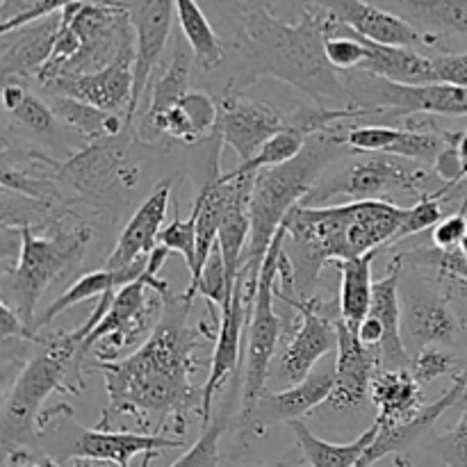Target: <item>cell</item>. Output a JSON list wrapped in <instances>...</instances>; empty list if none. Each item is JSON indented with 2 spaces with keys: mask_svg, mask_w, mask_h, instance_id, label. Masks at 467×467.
Here are the masks:
<instances>
[{
  "mask_svg": "<svg viewBox=\"0 0 467 467\" xmlns=\"http://www.w3.org/2000/svg\"><path fill=\"white\" fill-rule=\"evenodd\" d=\"M62 12L48 14L44 18L0 32V76L3 80L35 82L41 68L48 64L57 44Z\"/></svg>",
  "mask_w": 467,
  "mask_h": 467,
  "instance_id": "obj_21",
  "label": "cell"
},
{
  "mask_svg": "<svg viewBox=\"0 0 467 467\" xmlns=\"http://www.w3.org/2000/svg\"><path fill=\"white\" fill-rule=\"evenodd\" d=\"M404 210L406 205L390 201H349L317 208L296 205L285 219L283 240V255L292 272V292L287 295L310 299L327 265L360 258L390 244Z\"/></svg>",
  "mask_w": 467,
  "mask_h": 467,
  "instance_id": "obj_3",
  "label": "cell"
},
{
  "mask_svg": "<svg viewBox=\"0 0 467 467\" xmlns=\"http://www.w3.org/2000/svg\"><path fill=\"white\" fill-rule=\"evenodd\" d=\"M135 130L91 141L59 164V185L73 205H82L103 222H117L128 194L140 185V164L132 162Z\"/></svg>",
  "mask_w": 467,
  "mask_h": 467,
  "instance_id": "obj_7",
  "label": "cell"
},
{
  "mask_svg": "<svg viewBox=\"0 0 467 467\" xmlns=\"http://www.w3.org/2000/svg\"><path fill=\"white\" fill-rule=\"evenodd\" d=\"M146 267H149V258L140 260V263L130 265V267H126V269H119V272H112V269L103 267V269H96V272L82 274V276L78 278V281H73L71 285L62 292V295L55 296L53 304H50L48 308H46L44 313L36 317L35 331L39 333L41 328H46L48 324H53L55 317H59L62 313H67V310L73 308V306H80V304H85V301H91V299H100V296L108 295V292L121 290L123 285H128V283H132V281H137V278L144 276Z\"/></svg>",
  "mask_w": 467,
  "mask_h": 467,
  "instance_id": "obj_29",
  "label": "cell"
},
{
  "mask_svg": "<svg viewBox=\"0 0 467 467\" xmlns=\"http://www.w3.org/2000/svg\"><path fill=\"white\" fill-rule=\"evenodd\" d=\"M429 35L467 36V0H369Z\"/></svg>",
  "mask_w": 467,
  "mask_h": 467,
  "instance_id": "obj_30",
  "label": "cell"
},
{
  "mask_svg": "<svg viewBox=\"0 0 467 467\" xmlns=\"http://www.w3.org/2000/svg\"><path fill=\"white\" fill-rule=\"evenodd\" d=\"M374 258H377V251L368 255H360V258L340 260V263H336L342 278L337 308H340L342 322L349 328H354V331H358V327L369 315V308H372Z\"/></svg>",
  "mask_w": 467,
  "mask_h": 467,
  "instance_id": "obj_34",
  "label": "cell"
},
{
  "mask_svg": "<svg viewBox=\"0 0 467 467\" xmlns=\"http://www.w3.org/2000/svg\"><path fill=\"white\" fill-rule=\"evenodd\" d=\"M447 196H450V192H438V194L422 196L413 205H406L400 231H397V235L392 237V242L388 246H395L401 240H409L410 235H418V233L429 231V228H436L447 217L445 210H442Z\"/></svg>",
  "mask_w": 467,
  "mask_h": 467,
  "instance_id": "obj_38",
  "label": "cell"
},
{
  "mask_svg": "<svg viewBox=\"0 0 467 467\" xmlns=\"http://www.w3.org/2000/svg\"><path fill=\"white\" fill-rule=\"evenodd\" d=\"M401 333L410 356L427 347L454 345L463 324L451 310L447 296H442L438 287L424 278L404 281L401 274Z\"/></svg>",
  "mask_w": 467,
  "mask_h": 467,
  "instance_id": "obj_14",
  "label": "cell"
},
{
  "mask_svg": "<svg viewBox=\"0 0 467 467\" xmlns=\"http://www.w3.org/2000/svg\"><path fill=\"white\" fill-rule=\"evenodd\" d=\"M48 0H0V32L36 21Z\"/></svg>",
  "mask_w": 467,
  "mask_h": 467,
  "instance_id": "obj_43",
  "label": "cell"
},
{
  "mask_svg": "<svg viewBox=\"0 0 467 467\" xmlns=\"http://www.w3.org/2000/svg\"><path fill=\"white\" fill-rule=\"evenodd\" d=\"M228 424H231V409H226L222 415L213 418V422L205 424L194 445L169 467H219V441L226 433Z\"/></svg>",
  "mask_w": 467,
  "mask_h": 467,
  "instance_id": "obj_37",
  "label": "cell"
},
{
  "mask_svg": "<svg viewBox=\"0 0 467 467\" xmlns=\"http://www.w3.org/2000/svg\"><path fill=\"white\" fill-rule=\"evenodd\" d=\"M369 400L379 413L374 422L381 429H392L424 406L422 383L415 381L410 369H379Z\"/></svg>",
  "mask_w": 467,
  "mask_h": 467,
  "instance_id": "obj_27",
  "label": "cell"
},
{
  "mask_svg": "<svg viewBox=\"0 0 467 467\" xmlns=\"http://www.w3.org/2000/svg\"><path fill=\"white\" fill-rule=\"evenodd\" d=\"M219 121V100L208 91L190 89L158 123L153 144L176 140L182 144H196L208 135H214Z\"/></svg>",
  "mask_w": 467,
  "mask_h": 467,
  "instance_id": "obj_26",
  "label": "cell"
},
{
  "mask_svg": "<svg viewBox=\"0 0 467 467\" xmlns=\"http://www.w3.org/2000/svg\"><path fill=\"white\" fill-rule=\"evenodd\" d=\"M194 53H192L190 44L182 41V32L173 36V53L169 59L167 68L153 76L149 91V105L141 112L140 123L135 128V137L141 144H153L155 123L190 91V76L192 64H194Z\"/></svg>",
  "mask_w": 467,
  "mask_h": 467,
  "instance_id": "obj_24",
  "label": "cell"
},
{
  "mask_svg": "<svg viewBox=\"0 0 467 467\" xmlns=\"http://www.w3.org/2000/svg\"><path fill=\"white\" fill-rule=\"evenodd\" d=\"M44 99L48 100L59 121H62L68 130L76 132L80 140H85L87 144L99 140H108V137L114 135H121L123 130L130 128L128 126L126 114L105 112V109L80 103V100L68 99V96L44 94Z\"/></svg>",
  "mask_w": 467,
  "mask_h": 467,
  "instance_id": "obj_33",
  "label": "cell"
},
{
  "mask_svg": "<svg viewBox=\"0 0 467 467\" xmlns=\"http://www.w3.org/2000/svg\"><path fill=\"white\" fill-rule=\"evenodd\" d=\"M190 313L192 301L173 295L153 336L135 354L119 363H96L108 392L96 429H112V422L130 418L141 429H171L176 438H185L187 415L201 410V390L192 383L203 365L199 349L205 340H217V331L205 322L190 327Z\"/></svg>",
  "mask_w": 467,
  "mask_h": 467,
  "instance_id": "obj_1",
  "label": "cell"
},
{
  "mask_svg": "<svg viewBox=\"0 0 467 467\" xmlns=\"http://www.w3.org/2000/svg\"><path fill=\"white\" fill-rule=\"evenodd\" d=\"M62 23L76 35L78 50L55 78L103 71L128 46L135 44L132 9L119 0H82L68 5L62 9Z\"/></svg>",
  "mask_w": 467,
  "mask_h": 467,
  "instance_id": "obj_10",
  "label": "cell"
},
{
  "mask_svg": "<svg viewBox=\"0 0 467 467\" xmlns=\"http://www.w3.org/2000/svg\"><path fill=\"white\" fill-rule=\"evenodd\" d=\"M304 5H317V7L327 9L337 21L349 26L365 39L377 41V44L406 46V48H418V46L438 48L442 39L438 35L418 30L413 23L404 21L401 16L369 3V0H304Z\"/></svg>",
  "mask_w": 467,
  "mask_h": 467,
  "instance_id": "obj_20",
  "label": "cell"
},
{
  "mask_svg": "<svg viewBox=\"0 0 467 467\" xmlns=\"http://www.w3.org/2000/svg\"><path fill=\"white\" fill-rule=\"evenodd\" d=\"M3 109L9 123L30 135L55 141L57 146L64 141V135L71 132L59 121L44 96L27 89L26 80H3Z\"/></svg>",
  "mask_w": 467,
  "mask_h": 467,
  "instance_id": "obj_28",
  "label": "cell"
},
{
  "mask_svg": "<svg viewBox=\"0 0 467 467\" xmlns=\"http://www.w3.org/2000/svg\"><path fill=\"white\" fill-rule=\"evenodd\" d=\"M158 244L169 251H176L182 255L190 272L196 265V210L192 208L190 217L181 219V214H173V222L162 228L158 237Z\"/></svg>",
  "mask_w": 467,
  "mask_h": 467,
  "instance_id": "obj_40",
  "label": "cell"
},
{
  "mask_svg": "<svg viewBox=\"0 0 467 467\" xmlns=\"http://www.w3.org/2000/svg\"><path fill=\"white\" fill-rule=\"evenodd\" d=\"M73 467H94V465H91V461H85V459H76V461H73Z\"/></svg>",
  "mask_w": 467,
  "mask_h": 467,
  "instance_id": "obj_49",
  "label": "cell"
},
{
  "mask_svg": "<svg viewBox=\"0 0 467 467\" xmlns=\"http://www.w3.org/2000/svg\"><path fill=\"white\" fill-rule=\"evenodd\" d=\"M336 388V365L315 369L310 377L278 392H265L246 422L237 424L242 441L263 438L274 424H290L324 406Z\"/></svg>",
  "mask_w": 467,
  "mask_h": 467,
  "instance_id": "obj_16",
  "label": "cell"
},
{
  "mask_svg": "<svg viewBox=\"0 0 467 467\" xmlns=\"http://www.w3.org/2000/svg\"><path fill=\"white\" fill-rule=\"evenodd\" d=\"M347 126L349 123H342L331 130L308 137L304 150L292 162L255 173L254 192H251V240L242 258L240 272L260 276L265 255L287 214L304 203L308 192L317 185L333 162L347 155H356L342 141V130Z\"/></svg>",
  "mask_w": 467,
  "mask_h": 467,
  "instance_id": "obj_4",
  "label": "cell"
},
{
  "mask_svg": "<svg viewBox=\"0 0 467 467\" xmlns=\"http://www.w3.org/2000/svg\"><path fill=\"white\" fill-rule=\"evenodd\" d=\"M274 292H276V299H281L299 315V324L283 347L276 360V374H274L278 383L290 388L310 377L324 356L337 351V317L340 315H328L333 306H328L319 296L296 299L295 295L281 292L278 287Z\"/></svg>",
  "mask_w": 467,
  "mask_h": 467,
  "instance_id": "obj_12",
  "label": "cell"
},
{
  "mask_svg": "<svg viewBox=\"0 0 467 467\" xmlns=\"http://www.w3.org/2000/svg\"><path fill=\"white\" fill-rule=\"evenodd\" d=\"M283 240H285V222L278 228L267 255H265L263 269L258 276V290H255L254 313H251L249 327H246V363L244 379H242L240 410H237V424L246 422L258 406L260 397L267 392V381L272 377V363L276 358V347L281 340L283 324L278 313L274 310L278 281V260L283 254Z\"/></svg>",
  "mask_w": 467,
  "mask_h": 467,
  "instance_id": "obj_9",
  "label": "cell"
},
{
  "mask_svg": "<svg viewBox=\"0 0 467 467\" xmlns=\"http://www.w3.org/2000/svg\"><path fill=\"white\" fill-rule=\"evenodd\" d=\"M306 461L304 456H301L299 447H296V451H290V454H285L283 459L274 461V463H265V465H258V467H304Z\"/></svg>",
  "mask_w": 467,
  "mask_h": 467,
  "instance_id": "obj_47",
  "label": "cell"
},
{
  "mask_svg": "<svg viewBox=\"0 0 467 467\" xmlns=\"http://www.w3.org/2000/svg\"><path fill=\"white\" fill-rule=\"evenodd\" d=\"M185 438H169L162 433H135L117 431V429H78L71 447L64 456L71 459H85L91 463H112L117 467H130V461L140 454L150 451L181 450Z\"/></svg>",
  "mask_w": 467,
  "mask_h": 467,
  "instance_id": "obj_22",
  "label": "cell"
},
{
  "mask_svg": "<svg viewBox=\"0 0 467 467\" xmlns=\"http://www.w3.org/2000/svg\"><path fill=\"white\" fill-rule=\"evenodd\" d=\"M308 135H304L301 130H296L295 126L287 123L285 130H281L278 135H274L249 162H240V167H235L237 173H258L263 169L281 167V164L292 162L296 155L304 150Z\"/></svg>",
  "mask_w": 467,
  "mask_h": 467,
  "instance_id": "obj_36",
  "label": "cell"
},
{
  "mask_svg": "<svg viewBox=\"0 0 467 467\" xmlns=\"http://www.w3.org/2000/svg\"><path fill=\"white\" fill-rule=\"evenodd\" d=\"M401 274H404V265L392 258L386 276L374 281L369 317L377 319L383 328V342L379 347L381 369H409L410 360H413L404 336H401Z\"/></svg>",
  "mask_w": 467,
  "mask_h": 467,
  "instance_id": "obj_25",
  "label": "cell"
},
{
  "mask_svg": "<svg viewBox=\"0 0 467 467\" xmlns=\"http://www.w3.org/2000/svg\"><path fill=\"white\" fill-rule=\"evenodd\" d=\"M450 146L456 155V164H459V176H461V185L467 178V130L461 132H451L450 137Z\"/></svg>",
  "mask_w": 467,
  "mask_h": 467,
  "instance_id": "obj_46",
  "label": "cell"
},
{
  "mask_svg": "<svg viewBox=\"0 0 467 467\" xmlns=\"http://www.w3.org/2000/svg\"><path fill=\"white\" fill-rule=\"evenodd\" d=\"M467 237V194L463 199V205L459 208V213L447 214L431 233L433 246L442 251H454L463 244Z\"/></svg>",
  "mask_w": 467,
  "mask_h": 467,
  "instance_id": "obj_42",
  "label": "cell"
},
{
  "mask_svg": "<svg viewBox=\"0 0 467 467\" xmlns=\"http://www.w3.org/2000/svg\"><path fill=\"white\" fill-rule=\"evenodd\" d=\"M132 67H135V44L128 46L114 59V64H109L103 71L89 73V76L55 78L41 85V94L68 96L105 112L126 114L132 100V85H135Z\"/></svg>",
  "mask_w": 467,
  "mask_h": 467,
  "instance_id": "obj_19",
  "label": "cell"
},
{
  "mask_svg": "<svg viewBox=\"0 0 467 467\" xmlns=\"http://www.w3.org/2000/svg\"><path fill=\"white\" fill-rule=\"evenodd\" d=\"M171 190L173 181L171 178H164L158 185L153 187L149 196L141 201L140 208L132 213V217L128 219V223L123 226L121 235H119L117 246L109 251V255L105 258V269H126L130 265L146 260L153 249L158 246V237L164 228V219H167V208L171 203Z\"/></svg>",
  "mask_w": 467,
  "mask_h": 467,
  "instance_id": "obj_23",
  "label": "cell"
},
{
  "mask_svg": "<svg viewBox=\"0 0 467 467\" xmlns=\"http://www.w3.org/2000/svg\"><path fill=\"white\" fill-rule=\"evenodd\" d=\"M3 467H59V463L32 447H3Z\"/></svg>",
  "mask_w": 467,
  "mask_h": 467,
  "instance_id": "obj_45",
  "label": "cell"
},
{
  "mask_svg": "<svg viewBox=\"0 0 467 467\" xmlns=\"http://www.w3.org/2000/svg\"><path fill=\"white\" fill-rule=\"evenodd\" d=\"M255 290H258V278L249 274H237L235 287H233L231 301L222 310V322L217 328V340H214L213 358H210V372L205 383L201 386V424L213 422L214 400L223 390L228 379L235 374L240 365V345L246 327H249L251 313H254Z\"/></svg>",
  "mask_w": 467,
  "mask_h": 467,
  "instance_id": "obj_13",
  "label": "cell"
},
{
  "mask_svg": "<svg viewBox=\"0 0 467 467\" xmlns=\"http://www.w3.org/2000/svg\"><path fill=\"white\" fill-rule=\"evenodd\" d=\"M431 451L445 467H467V400L456 427L438 436L431 442Z\"/></svg>",
  "mask_w": 467,
  "mask_h": 467,
  "instance_id": "obj_41",
  "label": "cell"
},
{
  "mask_svg": "<svg viewBox=\"0 0 467 467\" xmlns=\"http://www.w3.org/2000/svg\"><path fill=\"white\" fill-rule=\"evenodd\" d=\"M463 360L456 358L447 347H427V349L418 351L410 360V374L415 377V381L427 386V383L436 381V379L451 377L456 379L465 369Z\"/></svg>",
  "mask_w": 467,
  "mask_h": 467,
  "instance_id": "obj_39",
  "label": "cell"
},
{
  "mask_svg": "<svg viewBox=\"0 0 467 467\" xmlns=\"http://www.w3.org/2000/svg\"><path fill=\"white\" fill-rule=\"evenodd\" d=\"M438 192H454L441 181L436 169L415 160L400 158L390 153H363L351 155L349 164L336 173H324L317 185L308 192L301 205H327L336 196H347L349 201H390L395 196H422Z\"/></svg>",
  "mask_w": 467,
  "mask_h": 467,
  "instance_id": "obj_8",
  "label": "cell"
},
{
  "mask_svg": "<svg viewBox=\"0 0 467 467\" xmlns=\"http://www.w3.org/2000/svg\"><path fill=\"white\" fill-rule=\"evenodd\" d=\"M158 456H160V451H150V454H144V456H141L140 467H150V463H153V461L158 459Z\"/></svg>",
  "mask_w": 467,
  "mask_h": 467,
  "instance_id": "obj_48",
  "label": "cell"
},
{
  "mask_svg": "<svg viewBox=\"0 0 467 467\" xmlns=\"http://www.w3.org/2000/svg\"><path fill=\"white\" fill-rule=\"evenodd\" d=\"M176 16L182 36L190 44L201 71L213 73L222 68L228 57V48L222 36L214 32L203 7L196 0H176Z\"/></svg>",
  "mask_w": 467,
  "mask_h": 467,
  "instance_id": "obj_35",
  "label": "cell"
},
{
  "mask_svg": "<svg viewBox=\"0 0 467 467\" xmlns=\"http://www.w3.org/2000/svg\"><path fill=\"white\" fill-rule=\"evenodd\" d=\"M287 427L292 429L296 438V447H299L301 456H304L308 467H358L363 463L365 454L369 447L374 445L379 436V424L374 422L372 427L365 429L356 441L351 442H328L315 436L301 420H295Z\"/></svg>",
  "mask_w": 467,
  "mask_h": 467,
  "instance_id": "obj_31",
  "label": "cell"
},
{
  "mask_svg": "<svg viewBox=\"0 0 467 467\" xmlns=\"http://www.w3.org/2000/svg\"><path fill=\"white\" fill-rule=\"evenodd\" d=\"M285 128V114L272 105L233 91H223L219 99V121L214 137L223 146H231L242 162H249L274 135Z\"/></svg>",
  "mask_w": 467,
  "mask_h": 467,
  "instance_id": "obj_15",
  "label": "cell"
},
{
  "mask_svg": "<svg viewBox=\"0 0 467 467\" xmlns=\"http://www.w3.org/2000/svg\"><path fill=\"white\" fill-rule=\"evenodd\" d=\"M381 369L379 349L365 347L354 328L337 317L336 351V388L324 406L333 413H354L365 406L372 395V381Z\"/></svg>",
  "mask_w": 467,
  "mask_h": 467,
  "instance_id": "obj_18",
  "label": "cell"
},
{
  "mask_svg": "<svg viewBox=\"0 0 467 467\" xmlns=\"http://www.w3.org/2000/svg\"><path fill=\"white\" fill-rule=\"evenodd\" d=\"M18 231L21 254L16 263L3 267V301L35 331L36 304L55 281L82 267L94 228L78 210H68L44 231L30 226Z\"/></svg>",
  "mask_w": 467,
  "mask_h": 467,
  "instance_id": "obj_6",
  "label": "cell"
},
{
  "mask_svg": "<svg viewBox=\"0 0 467 467\" xmlns=\"http://www.w3.org/2000/svg\"><path fill=\"white\" fill-rule=\"evenodd\" d=\"M233 16L231 73L223 91L244 94L246 87L269 76L295 87L317 108H354L342 73L324 53L327 9L304 5L301 18L287 23L265 0H223Z\"/></svg>",
  "mask_w": 467,
  "mask_h": 467,
  "instance_id": "obj_2",
  "label": "cell"
},
{
  "mask_svg": "<svg viewBox=\"0 0 467 467\" xmlns=\"http://www.w3.org/2000/svg\"><path fill=\"white\" fill-rule=\"evenodd\" d=\"M433 82L467 87V50L465 53H442L433 55Z\"/></svg>",
  "mask_w": 467,
  "mask_h": 467,
  "instance_id": "obj_44",
  "label": "cell"
},
{
  "mask_svg": "<svg viewBox=\"0 0 467 467\" xmlns=\"http://www.w3.org/2000/svg\"><path fill=\"white\" fill-rule=\"evenodd\" d=\"M173 16H176V0H140V5L132 9V27H135V67H132V76H135V85H132L130 108L126 112L130 128L135 123L137 109H140L141 100H144L146 91L153 82L155 68H158L164 48L169 44V36H171L173 30Z\"/></svg>",
  "mask_w": 467,
  "mask_h": 467,
  "instance_id": "obj_17",
  "label": "cell"
},
{
  "mask_svg": "<svg viewBox=\"0 0 467 467\" xmlns=\"http://www.w3.org/2000/svg\"><path fill=\"white\" fill-rule=\"evenodd\" d=\"M354 108L379 112L383 121H401L406 117H467V87L429 82L400 85L368 71L342 73Z\"/></svg>",
  "mask_w": 467,
  "mask_h": 467,
  "instance_id": "obj_11",
  "label": "cell"
},
{
  "mask_svg": "<svg viewBox=\"0 0 467 467\" xmlns=\"http://www.w3.org/2000/svg\"><path fill=\"white\" fill-rule=\"evenodd\" d=\"M365 39V36H363ZM368 57L360 71L374 73L400 85H429L433 82V59L406 46H386L365 39Z\"/></svg>",
  "mask_w": 467,
  "mask_h": 467,
  "instance_id": "obj_32",
  "label": "cell"
},
{
  "mask_svg": "<svg viewBox=\"0 0 467 467\" xmlns=\"http://www.w3.org/2000/svg\"><path fill=\"white\" fill-rule=\"evenodd\" d=\"M87 351L76 331L46 337L39 351L23 365L3 401V447H32L39 438V418L50 395H80L87 388Z\"/></svg>",
  "mask_w": 467,
  "mask_h": 467,
  "instance_id": "obj_5",
  "label": "cell"
}]
</instances>
